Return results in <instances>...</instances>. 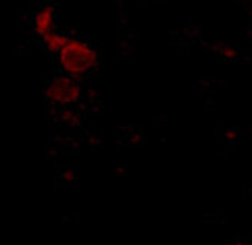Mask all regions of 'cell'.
<instances>
[{
    "label": "cell",
    "instance_id": "obj_3",
    "mask_svg": "<svg viewBox=\"0 0 252 245\" xmlns=\"http://www.w3.org/2000/svg\"><path fill=\"white\" fill-rule=\"evenodd\" d=\"M54 20H56V11L51 5H43L37 9L34 19H32V29L39 39H43L51 31L56 29Z\"/></svg>",
    "mask_w": 252,
    "mask_h": 245
},
{
    "label": "cell",
    "instance_id": "obj_4",
    "mask_svg": "<svg viewBox=\"0 0 252 245\" xmlns=\"http://www.w3.org/2000/svg\"><path fill=\"white\" fill-rule=\"evenodd\" d=\"M67 40H68V36H65V34H62V32H59V31H51L50 34H47L45 37L42 39V42H43V45H45V48L50 51V53H53V54H58L59 53V50L67 43Z\"/></svg>",
    "mask_w": 252,
    "mask_h": 245
},
{
    "label": "cell",
    "instance_id": "obj_2",
    "mask_svg": "<svg viewBox=\"0 0 252 245\" xmlns=\"http://www.w3.org/2000/svg\"><path fill=\"white\" fill-rule=\"evenodd\" d=\"M82 97V88L78 79L70 76H58L47 85L45 99L50 104L58 107H70L74 105Z\"/></svg>",
    "mask_w": 252,
    "mask_h": 245
},
{
    "label": "cell",
    "instance_id": "obj_1",
    "mask_svg": "<svg viewBox=\"0 0 252 245\" xmlns=\"http://www.w3.org/2000/svg\"><path fill=\"white\" fill-rule=\"evenodd\" d=\"M58 62L65 76L81 79L96 70L99 65V55L85 40L68 37L67 43L58 53Z\"/></svg>",
    "mask_w": 252,
    "mask_h": 245
},
{
    "label": "cell",
    "instance_id": "obj_6",
    "mask_svg": "<svg viewBox=\"0 0 252 245\" xmlns=\"http://www.w3.org/2000/svg\"><path fill=\"white\" fill-rule=\"evenodd\" d=\"M251 17H252V13H251Z\"/></svg>",
    "mask_w": 252,
    "mask_h": 245
},
{
    "label": "cell",
    "instance_id": "obj_5",
    "mask_svg": "<svg viewBox=\"0 0 252 245\" xmlns=\"http://www.w3.org/2000/svg\"><path fill=\"white\" fill-rule=\"evenodd\" d=\"M62 119L67 122V124H70V125H73L74 122L78 120V119H76V116L73 114V111H68V109H63L62 111Z\"/></svg>",
    "mask_w": 252,
    "mask_h": 245
}]
</instances>
